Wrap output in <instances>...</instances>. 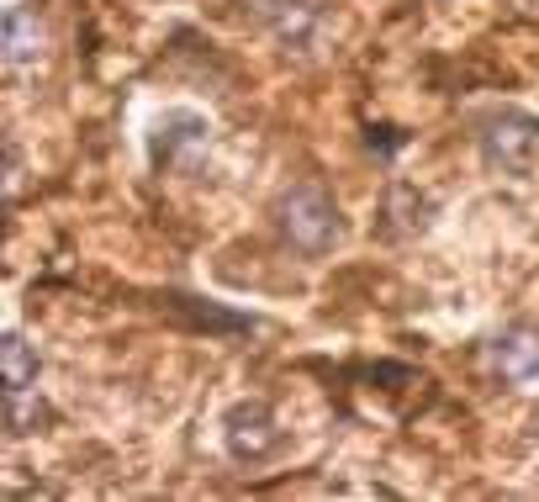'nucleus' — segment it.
<instances>
[{
	"label": "nucleus",
	"mask_w": 539,
	"mask_h": 502,
	"mask_svg": "<svg viewBox=\"0 0 539 502\" xmlns=\"http://www.w3.org/2000/svg\"><path fill=\"white\" fill-rule=\"evenodd\" d=\"M481 159H487L497 175L534 180L539 175V117H524V111L492 117L481 127Z\"/></svg>",
	"instance_id": "1"
},
{
	"label": "nucleus",
	"mask_w": 539,
	"mask_h": 502,
	"mask_svg": "<svg viewBox=\"0 0 539 502\" xmlns=\"http://www.w3.org/2000/svg\"><path fill=\"white\" fill-rule=\"evenodd\" d=\"M281 228L291 238V249L328 254L333 244H339L344 222H339V207H333L328 191H318V185H296V191H286V201H281Z\"/></svg>",
	"instance_id": "2"
},
{
	"label": "nucleus",
	"mask_w": 539,
	"mask_h": 502,
	"mask_svg": "<svg viewBox=\"0 0 539 502\" xmlns=\"http://www.w3.org/2000/svg\"><path fill=\"white\" fill-rule=\"evenodd\" d=\"M281 418L270 413V402L259 397H244L233 402L228 413H222V450H228L233 460H244V466H259V460H270L275 450H281Z\"/></svg>",
	"instance_id": "3"
},
{
	"label": "nucleus",
	"mask_w": 539,
	"mask_h": 502,
	"mask_svg": "<svg viewBox=\"0 0 539 502\" xmlns=\"http://www.w3.org/2000/svg\"><path fill=\"white\" fill-rule=\"evenodd\" d=\"M207 117L201 111H164V117L154 122V133H148V159L154 164H175L185 148H201L207 143Z\"/></svg>",
	"instance_id": "4"
},
{
	"label": "nucleus",
	"mask_w": 539,
	"mask_h": 502,
	"mask_svg": "<svg viewBox=\"0 0 539 502\" xmlns=\"http://www.w3.org/2000/svg\"><path fill=\"white\" fill-rule=\"evenodd\" d=\"M492 370L513 386L539 381V333L534 328H508L492 339Z\"/></svg>",
	"instance_id": "5"
},
{
	"label": "nucleus",
	"mask_w": 539,
	"mask_h": 502,
	"mask_svg": "<svg viewBox=\"0 0 539 502\" xmlns=\"http://www.w3.org/2000/svg\"><path fill=\"white\" fill-rule=\"evenodd\" d=\"M254 11L275 27L286 48H307L318 37V6L312 0H254Z\"/></svg>",
	"instance_id": "6"
},
{
	"label": "nucleus",
	"mask_w": 539,
	"mask_h": 502,
	"mask_svg": "<svg viewBox=\"0 0 539 502\" xmlns=\"http://www.w3.org/2000/svg\"><path fill=\"white\" fill-rule=\"evenodd\" d=\"M43 53V22H37L32 6H11L6 11V64L22 69Z\"/></svg>",
	"instance_id": "7"
},
{
	"label": "nucleus",
	"mask_w": 539,
	"mask_h": 502,
	"mask_svg": "<svg viewBox=\"0 0 539 502\" xmlns=\"http://www.w3.org/2000/svg\"><path fill=\"white\" fill-rule=\"evenodd\" d=\"M0 376H6V392H37V349L22 333H6L0 344Z\"/></svg>",
	"instance_id": "8"
}]
</instances>
